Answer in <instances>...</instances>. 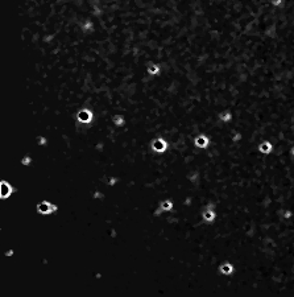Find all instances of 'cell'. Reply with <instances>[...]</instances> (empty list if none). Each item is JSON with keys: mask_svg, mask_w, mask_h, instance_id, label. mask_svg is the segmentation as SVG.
I'll return each mask as SVG.
<instances>
[{"mask_svg": "<svg viewBox=\"0 0 294 297\" xmlns=\"http://www.w3.org/2000/svg\"><path fill=\"white\" fill-rule=\"evenodd\" d=\"M56 210H57L56 205H52L49 202H41L37 205V211L41 214H49L52 211H56Z\"/></svg>", "mask_w": 294, "mask_h": 297, "instance_id": "cell-1", "label": "cell"}, {"mask_svg": "<svg viewBox=\"0 0 294 297\" xmlns=\"http://www.w3.org/2000/svg\"><path fill=\"white\" fill-rule=\"evenodd\" d=\"M11 193H12V186L10 184H7L5 181H3L0 184V197L3 200H5V198H8L11 196Z\"/></svg>", "mask_w": 294, "mask_h": 297, "instance_id": "cell-2", "label": "cell"}, {"mask_svg": "<svg viewBox=\"0 0 294 297\" xmlns=\"http://www.w3.org/2000/svg\"><path fill=\"white\" fill-rule=\"evenodd\" d=\"M172 207H173L172 201H164V202L161 203V206H160V211H157L156 214H160L161 211H170Z\"/></svg>", "mask_w": 294, "mask_h": 297, "instance_id": "cell-3", "label": "cell"}, {"mask_svg": "<svg viewBox=\"0 0 294 297\" xmlns=\"http://www.w3.org/2000/svg\"><path fill=\"white\" fill-rule=\"evenodd\" d=\"M152 147H153V149L157 151V152H164V151H165V148H166V145H165V143H164V141L157 140V141H154V143L152 144Z\"/></svg>", "mask_w": 294, "mask_h": 297, "instance_id": "cell-4", "label": "cell"}, {"mask_svg": "<svg viewBox=\"0 0 294 297\" xmlns=\"http://www.w3.org/2000/svg\"><path fill=\"white\" fill-rule=\"evenodd\" d=\"M22 164H24V165H28V164H29V157H25V160H22Z\"/></svg>", "mask_w": 294, "mask_h": 297, "instance_id": "cell-5", "label": "cell"}]
</instances>
